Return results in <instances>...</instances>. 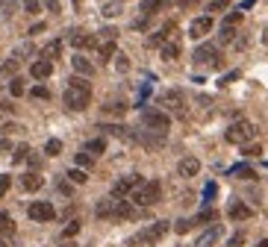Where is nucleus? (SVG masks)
<instances>
[{
    "label": "nucleus",
    "instance_id": "f257e3e1",
    "mask_svg": "<svg viewBox=\"0 0 268 247\" xmlns=\"http://www.w3.org/2000/svg\"><path fill=\"white\" fill-rule=\"evenodd\" d=\"M62 100H65L68 109H74V112H83L89 103H92V86H89V80L86 77H71L65 86V94H62Z\"/></svg>",
    "mask_w": 268,
    "mask_h": 247
},
{
    "label": "nucleus",
    "instance_id": "f03ea898",
    "mask_svg": "<svg viewBox=\"0 0 268 247\" xmlns=\"http://www.w3.org/2000/svg\"><path fill=\"white\" fill-rule=\"evenodd\" d=\"M130 194H133L135 206H153V203H159V197H162V183H159V180H147V183L135 185Z\"/></svg>",
    "mask_w": 268,
    "mask_h": 247
},
{
    "label": "nucleus",
    "instance_id": "7ed1b4c3",
    "mask_svg": "<svg viewBox=\"0 0 268 247\" xmlns=\"http://www.w3.org/2000/svg\"><path fill=\"white\" fill-rule=\"evenodd\" d=\"M168 233V221H156V224H150V227H144L138 236L130 239V247H150L156 245V242H162Z\"/></svg>",
    "mask_w": 268,
    "mask_h": 247
},
{
    "label": "nucleus",
    "instance_id": "20e7f679",
    "mask_svg": "<svg viewBox=\"0 0 268 247\" xmlns=\"http://www.w3.org/2000/svg\"><path fill=\"white\" fill-rule=\"evenodd\" d=\"M141 126L147 132L165 135L168 126H171V118H168V112H162V109H141Z\"/></svg>",
    "mask_w": 268,
    "mask_h": 247
},
{
    "label": "nucleus",
    "instance_id": "39448f33",
    "mask_svg": "<svg viewBox=\"0 0 268 247\" xmlns=\"http://www.w3.org/2000/svg\"><path fill=\"white\" fill-rule=\"evenodd\" d=\"M254 135H257V126L251 121H236L227 126V132H224V138L230 141V144H248V141H254Z\"/></svg>",
    "mask_w": 268,
    "mask_h": 247
},
{
    "label": "nucleus",
    "instance_id": "423d86ee",
    "mask_svg": "<svg viewBox=\"0 0 268 247\" xmlns=\"http://www.w3.org/2000/svg\"><path fill=\"white\" fill-rule=\"evenodd\" d=\"M159 103L165 106L168 112H174V115H186V97H183L180 89H168V92H162Z\"/></svg>",
    "mask_w": 268,
    "mask_h": 247
},
{
    "label": "nucleus",
    "instance_id": "0eeeda50",
    "mask_svg": "<svg viewBox=\"0 0 268 247\" xmlns=\"http://www.w3.org/2000/svg\"><path fill=\"white\" fill-rule=\"evenodd\" d=\"M27 215L33 218V221H38V224H47V221L56 218V209H53V203H47V200H35V203H30Z\"/></svg>",
    "mask_w": 268,
    "mask_h": 247
},
{
    "label": "nucleus",
    "instance_id": "6e6552de",
    "mask_svg": "<svg viewBox=\"0 0 268 247\" xmlns=\"http://www.w3.org/2000/svg\"><path fill=\"white\" fill-rule=\"evenodd\" d=\"M192 59H195V65H212V68H218L221 65V53H218L215 44H201Z\"/></svg>",
    "mask_w": 268,
    "mask_h": 247
},
{
    "label": "nucleus",
    "instance_id": "1a4fd4ad",
    "mask_svg": "<svg viewBox=\"0 0 268 247\" xmlns=\"http://www.w3.org/2000/svg\"><path fill=\"white\" fill-rule=\"evenodd\" d=\"M141 183H144V180H141L138 174H127L124 180H118V183L112 185V197H127L135 185H141Z\"/></svg>",
    "mask_w": 268,
    "mask_h": 247
},
{
    "label": "nucleus",
    "instance_id": "9d476101",
    "mask_svg": "<svg viewBox=\"0 0 268 247\" xmlns=\"http://www.w3.org/2000/svg\"><path fill=\"white\" fill-rule=\"evenodd\" d=\"M177 174H180V177H186V180H192V177H198V174H201V162H198L195 156H186V159H180Z\"/></svg>",
    "mask_w": 268,
    "mask_h": 247
},
{
    "label": "nucleus",
    "instance_id": "9b49d317",
    "mask_svg": "<svg viewBox=\"0 0 268 247\" xmlns=\"http://www.w3.org/2000/svg\"><path fill=\"white\" fill-rule=\"evenodd\" d=\"M159 56L165 62H174L180 56V38L177 35H168L165 41H162V47H159Z\"/></svg>",
    "mask_w": 268,
    "mask_h": 247
},
{
    "label": "nucleus",
    "instance_id": "f8f14e48",
    "mask_svg": "<svg viewBox=\"0 0 268 247\" xmlns=\"http://www.w3.org/2000/svg\"><path fill=\"white\" fill-rule=\"evenodd\" d=\"M50 74H53V62L44 59V56H41V59H35L33 65H30V77H33V80H47Z\"/></svg>",
    "mask_w": 268,
    "mask_h": 247
},
{
    "label": "nucleus",
    "instance_id": "ddd939ff",
    "mask_svg": "<svg viewBox=\"0 0 268 247\" xmlns=\"http://www.w3.org/2000/svg\"><path fill=\"white\" fill-rule=\"evenodd\" d=\"M68 41H71L77 50H83V47H95V44H98V38H95V35H89V32H77V30L68 32Z\"/></svg>",
    "mask_w": 268,
    "mask_h": 247
},
{
    "label": "nucleus",
    "instance_id": "4468645a",
    "mask_svg": "<svg viewBox=\"0 0 268 247\" xmlns=\"http://www.w3.org/2000/svg\"><path fill=\"white\" fill-rule=\"evenodd\" d=\"M209 30H212V18H209V15H203V18H195V21H192L189 35H192V38H203Z\"/></svg>",
    "mask_w": 268,
    "mask_h": 247
},
{
    "label": "nucleus",
    "instance_id": "2eb2a0df",
    "mask_svg": "<svg viewBox=\"0 0 268 247\" xmlns=\"http://www.w3.org/2000/svg\"><path fill=\"white\" fill-rule=\"evenodd\" d=\"M227 215L233 218V221H248V218H254V209H251V206H245L242 200H233V203H230V209H227Z\"/></svg>",
    "mask_w": 268,
    "mask_h": 247
},
{
    "label": "nucleus",
    "instance_id": "dca6fc26",
    "mask_svg": "<svg viewBox=\"0 0 268 247\" xmlns=\"http://www.w3.org/2000/svg\"><path fill=\"white\" fill-rule=\"evenodd\" d=\"M218 239H221V227L215 224V227H209V230L203 233L201 239L195 242V247H212V245H215V242H218Z\"/></svg>",
    "mask_w": 268,
    "mask_h": 247
},
{
    "label": "nucleus",
    "instance_id": "f3484780",
    "mask_svg": "<svg viewBox=\"0 0 268 247\" xmlns=\"http://www.w3.org/2000/svg\"><path fill=\"white\" fill-rule=\"evenodd\" d=\"M71 65H74V71H77L80 77H92V74H95V65L86 59V56H80V53L71 59Z\"/></svg>",
    "mask_w": 268,
    "mask_h": 247
},
{
    "label": "nucleus",
    "instance_id": "a211bd4d",
    "mask_svg": "<svg viewBox=\"0 0 268 247\" xmlns=\"http://www.w3.org/2000/svg\"><path fill=\"white\" fill-rule=\"evenodd\" d=\"M101 129L106 132V135H118V138H127V141L135 138L133 132H130V126H121V124H103Z\"/></svg>",
    "mask_w": 268,
    "mask_h": 247
},
{
    "label": "nucleus",
    "instance_id": "6ab92c4d",
    "mask_svg": "<svg viewBox=\"0 0 268 247\" xmlns=\"http://www.w3.org/2000/svg\"><path fill=\"white\" fill-rule=\"evenodd\" d=\"M168 3H171V0H141V15L150 18V15H156L159 9H165Z\"/></svg>",
    "mask_w": 268,
    "mask_h": 247
},
{
    "label": "nucleus",
    "instance_id": "aec40b11",
    "mask_svg": "<svg viewBox=\"0 0 268 247\" xmlns=\"http://www.w3.org/2000/svg\"><path fill=\"white\" fill-rule=\"evenodd\" d=\"M95 215L98 218H115V197H106L98 203V209H95Z\"/></svg>",
    "mask_w": 268,
    "mask_h": 247
},
{
    "label": "nucleus",
    "instance_id": "412c9836",
    "mask_svg": "<svg viewBox=\"0 0 268 247\" xmlns=\"http://www.w3.org/2000/svg\"><path fill=\"white\" fill-rule=\"evenodd\" d=\"M59 53H62V41H59V38H53V41H47V44H44V50H41V56H44V59H59Z\"/></svg>",
    "mask_w": 268,
    "mask_h": 247
},
{
    "label": "nucleus",
    "instance_id": "4be33fe9",
    "mask_svg": "<svg viewBox=\"0 0 268 247\" xmlns=\"http://www.w3.org/2000/svg\"><path fill=\"white\" fill-rule=\"evenodd\" d=\"M171 32H174V24H165V27H162L159 32H153V35L147 38V44H150V47H162V41H165Z\"/></svg>",
    "mask_w": 268,
    "mask_h": 247
},
{
    "label": "nucleus",
    "instance_id": "5701e85b",
    "mask_svg": "<svg viewBox=\"0 0 268 247\" xmlns=\"http://www.w3.org/2000/svg\"><path fill=\"white\" fill-rule=\"evenodd\" d=\"M21 185H24V191H38V188L44 185V180H41L38 174H27V177L21 180Z\"/></svg>",
    "mask_w": 268,
    "mask_h": 247
},
{
    "label": "nucleus",
    "instance_id": "b1692460",
    "mask_svg": "<svg viewBox=\"0 0 268 247\" xmlns=\"http://www.w3.org/2000/svg\"><path fill=\"white\" fill-rule=\"evenodd\" d=\"M230 177H239V180H254L257 174H254V168H251V165H236V168H230Z\"/></svg>",
    "mask_w": 268,
    "mask_h": 247
},
{
    "label": "nucleus",
    "instance_id": "393cba45",
    "mask_svg": "<svg viewBox=\"0 0 268 247\" xmlns=\"http://www.w3.org/2000/svg\"><path fill=\"white\" fill-rule=\"evenodd\" d=\"M83 150H89L92 156H101L103 150H106V138H92V141H86Z\"/></svg>",
    "mask_w": 268,
    "mask_h": 247
},
{
    "label": "nucleus",
    "instance_id": "a878e982",
    "mask_svg": "<svg viewBox=\"0 0 268 247\" xmlns=\"http://www.w3.org/2000/svg\"><path fill=\"white\" fill-rule=\"evenodd\" d=\"M0 233H3V236H12V233H15V221H12L9 212H0Z\"/></svg>",
    "mask_w": 268,
    "mask_h": 247
},
{
    "label": "nucleus",
    "instance_id": "bb28decb",
    "mask_svg": "<svg viewBox=\"0 0 268 247\" xmlns=\"http://www.w3.org/2000/svg\"><path fill=\"white\" fill-rule=\"evenodd\" d=\"M215 221H218V212H215V209H203L198 218H192L195 227H198V224H215Z\"/></svg>",
    "mask_w": 268,
    "mask_h": 247
},
{
    "label": "nucleus",
    "instance_id": "cd10ccee",
    "mask_svg": "<svg viewBox=\"0 0 268 247\" xmlns=\"http://www.w3.org/2000/svg\"><path fill=\"white\" fill-rule=\"evenodd\" d=\"M68 180H71V183H77V185H83L86 180H89V174H86V168H80V165H77V168H71V171H68Z\"/></svg>",
    "mask_w": 268,
    "mask_h": 247
},
{
    "label": "nucleus",
    "instance_id": "c85d7f7f",
    "mask_svg": "<svg viewBox=\"0 0 268 247\" xmlns=\"http://www.w3.org/2000/svg\"><path fill=\"white\" fill-rule=\"evenodd\" d=\"M115 53H118V50H115V38H112V41H103V44H101V59L103 62H109Z\"/></svg>",
    "mask_w": 268,
    "mask_h": 247
},
{
    "label": "nucleus",
    "instance_id": "c756f323",
    "mask_svg": "<svg viewBox=\"0 0 268 247\" xmlns=\"http://www.w3.org/2000/svg\"><path fill=\"white\" fill-rule=\"evenodd\" d=\"M44 153L47 156H59L62 153V141H59V138H50V141L44 144Z\"/></svg>",
    "mask_w": 268,
    "mask_h": 247
},
{
    "label": "nucleus",
    "instance_id": "7c9ffc66",
    "mask_svg": "<svg viewBox=\"0 0 268 247\" xmlns=\"http://www.w3.org/2000/svg\"><path fill=\"white\" fill-rule=\"evenodd\" d=\"M9 94H12V97H21V94H24V80H21V77H12V83H9Z\"/></svg>",
    "mask_w": 268,
    "mask_h": 247
},
{
    "label": "nucleus",
    "instance_id": "2f4dec72",
    "mask_svg": "<svg viewBox=\"0 0 268 247\" xmlns=\"http://www.w3.org/2000/svg\"><path fill=\"white\" fill-rule=\"evenodd\" d=\"M77 165L80 168H92L95 165V156L89 153V150H83V153H77Z\"/></svg>",
    "mask_w": 268,
    "mask_h": 247
},
{
    "label": "nucleus",
    "instance_id": "473e14b6",
    "mask_svg": "<svg viewBox=\"0 0 268 247\" xmlns=\"http://www.w3.org/2000/svg\"><path fill=\"white\" fill-rule=\"evenodd\" d=\"M233 38H236V27H221V35H218L221 44H230Z\"/></svg>",
    "mask_w": 268,
    "mask_h": 247
},
{
    "label": "nucleus",
    "instance_id": "72a5a7b5",
    "mask_svg": "<svg viewBox=\"0 0 268 247\" xmlns=\"http://www.w3.org/2000/svg\"><path fill=\"white\" fill-rule=\"evenodd\" d=\"M3 74H6V77H15V74H18V59H15V56L3 62Z\"/></svg>",
    "mask_w": 268,
    "mask_h": 247
},
{
    "label": "nucleus",
    "instance_id": "f704fd0d",
    "mask_svg": "<svg viewBox=\"0 0 268 247\" xmlns=\"http://www.w3.org/2000/svg\"><path fill=\"white\" fill-rule=\"evenodd\" d=\"M0 129H3V135H15V132H21L24 126H21V124H15V121H6Z\"/></svg>",
    "mask_w": 268,
    "mask_h": 247
},
{
    "label": "nucleus",
    "instance_id": "c9c22d12",
    "mask_svg": "<svg viewBox=\"0 0 268 247\" xmlns=\"http://www.w3.org/2000/svg\"><path fill=\"white\" fill-rule=\"evenodd\" d=\"M77 233H80V221H71L65 230H62V239H74Z\"/></svg>",
    "mask_w": 268,
    "mask_h": 247
},
{
    "label": "nucleus",
    "instance_id": "e433bc0d",
    "mask_svg": "<svg viewBox=\"0 0 268 247\" xmlns=\"http://www.w3.org/2000/svg\"><path fill=\"white\" fill-rule=\"evenodd\" d=\"M24 3V9L30 12V15H38L41 12V0H21Z\"/></svg>",
    "mask_w": 268,
    "mask_h": 247
},
{
    "label": "nucleus",
    "instance_id": "4c0bfd02",
    "mask_svg": "<svg viewBox=\"0 0 268 247\" xmlns=\"http://www.w3.org/2000/svg\"><path fill=\"white\" fill-rule=\"evenodd\" d=\"M239 21H242V9H236V12H230V15L224 18V27H236Z\"/></svg>",
    "mask_w": 268,
    "mask_h": 247
},
{
    "label": "nucleus",
    "instance_id": "58836bf2",
    "mask_svg": "<svg viewBox=\"0 0 268 247\" xmlns=\"http://www.w3.org/2000/svg\"><path fill=\"white\" fill-rule=\"evenodd\" d=\"M112 59H115V68H118V71H127V68H130V59H127L124 53H115Z\"/></svg>",
    "mask_w": 268,
    "mask_h": 247
},
{
    "label": "nucleus",
    "instance_id": "ea45409f",
    "mask_svg": "<svg viewBox=\"0 0 268 247\" xmlns=\"http://www.w3.org/2000/svg\"><path fill=\"white\" fill-rule=\"evenodd\" d=\"M118 12H121V3H106V6H103V15H106V18H115Z\"/></svg>",
    "mask_w": 268,
    "mask_h": 247
},
{
    "label": "nucleus",
    "instance_id": "a19ab883",
    "mask_svg": "<svg viewBox=\"0 0 268 247\" xmlns=\"http://www.w3.org/2000/svg\"><path fill=\"white\" fill-rule=\"evenodd\" d=\"M27 153H30V147H27V144L15 147V156H12V162H24V159H27Z\"/></svg>",
    "mask_w": 268,
    "mask_h": 247
},
{
    "label": "nucleus",
    "instance_id": "79ce46f5",
    "mask_svg": "<svg viewBox=\"0 0 268 247\" xmlns=\"http://www.w3.org/2000/svg\"><path fill=\"white\" fill-rule=\"evenodd\" d=\"M192 227H195V224H192V221H189V218H183V221H177V227H174V230H177V233H180V236H183V233H189V230H192Z\"/></svg>",
    "mask_w": 268,
    "mask_h": 247
},
{
    "label": "nucleus",
    "instance_id": "37998d69",
    "mask_svg": "<svg viewBox=\"0 0 268 247\" xmlns=\"http://www.w3.org/2000/svg\"><path fill=\"white\" fill-rule=\"evenodd\" d=\"M106 112H112V115H124V112H127V106H124V103H109V106H106Z\"/></svg>",
    "mask_w": 268,
    "mask_h": 247
},
{
    "label": "nucleus",
    "instance_id": "c03bdc74",
    "mask_svg": "<svg viewBox=\"0 0 268 247\" xmlns=\"http://www.w3.org/2000/svg\"><path fill=\"white\" fill-rule=\"evenodd\" d=\"M227 6H230L227 0H212V3H209V12H224Z\"/></svg>",
    "mask_w": 268,
    "mask_h": 247
},
{
    "label": "nucleus",
    "instance_id": "a18cd8bd",
    "mask_svg": "<svg viewBox=\"0 0 268 247\" xmlns=\"http://www.w3.org/2000/svg\"><path fill=\"white\" fill-rule=\"evenodd\" d=\"M33 53V44H21L18 50H15V59H21V56H30Z\"/></svg>",
    "mask_w": 268,
    "mask_h": 247
},
{
    "label": "nucleus",
    "instance_id": "49530a36",
    "mask_svg": "<svg viewBox=\"0 0 268 247\" xmlns=\"http://www.w3.org/2000/svg\"><path fill=\"white\" fill-rule=\"evenodd\" d=\"M215 191H218V185H215V183H209L206 188H203V197H206V203H209V200L215 197Z\"/></svg>",
    "mask_w": 268,
    "mask_h": 247
},
{
    "label": "nucleus",
    "instance_id": "de8ad7c7",
    "mask_svg": "<svg viewBox=\"0 0 268 247\" xmlns=\"http://www.w3.org/2000/svg\"><path fill=\"white\" fill-rule=\"evenodd\" d=\"M33 97H38V100H47V97H50V92H47L44 86H35V89H33Z\"/></svg>",
    "mask_w": 268,
    "mask_h": 247
},
{
    "label": "nucleus",
    "instance_id": "09e8293b",
    "mask_svg": "<svg viewBox=\"0 0 268 247\" xmlns=\"http://www.w3.org/2000/svg\"><path fill=\"white\" fill-rule=\"evenodd\" d=\"M242 245H245V233H236L233 239H230V245H227V247H242Z\"/></svg>",
    "mask_w": 268,
    "mask_h": 247
},
{
    "label": "nucleus",
    "instance_id": "8fccbe9b",
    "mask_svg": "<svg viewBox=\"0 0 268 247\" xmlns=\"http://www.w3.org/2000/svg\"><path fill=\"white\" fill-rule=\"evenodd\" d=\"M9 191V174H0V197Z\"/></svg>",
    "mask_w": 268,
    "mask_h": 247
},
{
    "label": "nucleus",
    "instance_id": "3c124183",
    "mask_svg": "<svg viewBox=\"0 0 268 247\" xmlns=\"http://www.w3.org/2000/svg\"><path fill=\"white\" fill-rule=\"evenodd\" d=\"M263 153V147H257V144H248L245 147V156H260Z\"/></svg>",
    "mask_w": 268,
    "mask_h": 247
},
{
    "label": "nucleus",
    "instance_id": "603ef678",
    "mask_svg": "<svg viewBox=\"0 0 268 247\" xmlns=\"http://www.w3.org/2000/svg\"><path fill=\"white\" fill-rule=\"evenodd\" d=\"M239 80V71H233V74H227L224 80H221V86H230V83H236Z\"/></svg>",
    "mask_w": 268,
    "mask_h": 247
},
{
    "label": "nucleus",
    "instance_id": "864d4df0",
    "mask_svg": "<svg viewBox=\"0 0 268 247\" xmlns=\"http://www.w3.org/2000/svg\"><path fill=\"white\" fill-rule=\"evenodd\" d=\"M101 35H103V41H112V38H115V35H118V32L112 30V27H106V30H103Z\"/></svg>",
    "mask_w": 268,
    "mask_h": 247
},
{
    "label": "nucleus",
    "instance_id": "5fc2aeb1",
    "mask_svg": "<svg viewBox=\"0 0 268 247\" xmlns=\"http://www.w3.org/2000/svg\"><path fill=\"white\" fill-rule=\"evenodd\" d=\"M41 3H44L50 12H59V0H41Z\"/></svg>",
    "mask_w": 268,
    "mask_h": 247
},
{
    "label": "nucleus",
    "instance_id": "6e6d98bb",
    "mask_svg": "<svg viewBox=\"0 0 268 247\" xmlns=\"http://www.w3.org/2000/svg\"><path fill=\"white\" fill-rule=\"evenodd\" d=\"M257 247H268V239H263V242H260V245H257Z\"/></svg>",
    "mask_w": 268,
    "mask_h": 247
},
{
    "label": "nucleus",
    "instance_id": "4d7b16f0",
    "mask_svg": "<svg viewBox=\"0 0 268 247\" xmlns=\"http://www.w3.org/2000/svg\"><path fill=\"white\" fill-rule=\"evenodd\" d=\"M3 6H6V0H0V9H3Z\"/></svg>",
    "mask_w": 268,
    "mask_h": 247
},
{
    "label": "nucleus",
    "instance_id": "13d9d810",
    "mask_svg": "<svg viewBox=\"0 0 268 247\" xmlns=\"http://www.w3.org/2000/svg\"><path fill=\"white\" fill-rule=\"evenodd\" d=\"M0 247H6V242H3V239H0Z\"/></svg>",
    "mask_w": 268,
    "mask_h": 247
}]
</instances>
